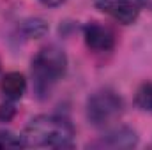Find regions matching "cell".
I'll return each instance as SVG.
<instances>
[{
	"instance_id": "11",
	"label": "cell",
	"mask_w": 152,
	"mask_h": 150,
	"mask_svg": "<svg viewBox=\"0 0 152 150\" xmlns=\"http://www.w3.org/2000/svg\"><path fill=\"white\" fill-rule=\"evenodd\" d=\"M14 113H16V110H14L12 104H2V106H0V120L9 122V120L14 117Z\"/></svg>"
},
{
	"instance_id": "2",
	"label": "cell",
	"mask_w": 152,
	"mask_h": 150,
	"mask_svg": "<svg viewBox=\"0 0 152 150\" xmlns=\"http://www.w3.org/2000/svg\"><path fill=\"white\" fill-rule=\"evenodd\" d=\"M67 69V57L57 46H44L32 60L34 92L39 99H46L53 87L64 78Z\"/></svg>"
},
{
	"instance_id": "7",
	"label": "cell",
	"mask_w": 152,
	"mask_h": 150,
	"mask_svg": "<svg viewBox=\"0 0 152 150\" xmlns=\"http://www.w3.org/2000/svg\"><path fill=\"white\" fill-rule=\"evenodd\" d=\"M0 88L7 101H18L23 97V94L27 90V79L20 73H9L2 78Z\"/></svg>"
},
{
	"instance_id": "12",
	"label": "cell",
	"mask_w": 152,
	"mask_h": 150,
	"mask_svg": "<svg viewBox=\"0 0 152 150\" xmlns=\"http://www.w3.org/2000/svg\"><path fill=\"white\" fill-rule=\"evenodd\" d=\"M66 0H41V4H44L46 7H57L60 4H64Z\"/></svg>"
},
{
	"instance_id": "6",
	"label": "cell",
	"mask_w": 152,
	"mask_h": 150,
	"mask_svg": "<svg viewBox=\"0 0 152 150\" xmlns=\"http://www.w3.org/2000/svg\"><path fill=\"white\" fill-rule=\"evenodd\" d=\"M138 143V136L129 127H118L110 131L106 136H103L99 141L92 143L90 147L97 149H133Z\"/></svg>"
},
{
	"instance_id": "10",
	"label": "cell",
	"mask_w": 152,
	"mask_h": 150,
	"mask_svg": "<svg viewBox=\"0 0 152 150\" xmlns=\"http://www.w3.org/2000/svg\"><path fill=\"white\" fill-rule=\"evenodd\" d=\"M18 147H25L21 136H16L11 131H0V149H18Z\"/></svg>"
},
{
	"instance_id": "8",
	"label": "cell",
	"mask_w": 152,
	"mask_h": 150,
	"mask_svg": "<svg viewBox=\"0 0 152 150\" xmlns=\"http://www.w3.org/2000/svg\"><path fill=\"white\" fill-rule=\"evenodd\" d=\"M134 103L140 110L143 111H152V81L151 83H143L138 90H136V97Z\"/></svg>"
},
{
	"instance_id": "9",
	"label": "cell",
	"mask_w": 152,
	"mask_h": 150,
	"mask_svg": "<svg viewBox=\"0 0 152 150\" xmlns=\"http://www.w3.org/2000/svg\"><path fill=\"white\" fill-rule=\"evenodd\" d=\"M21 32L27 37H41L48 32V25L42 20H28L21 25Z\"/></svg>"
},
{
	"instance_id": "5",
	"label": "cell",
	"mask_w": 152,
	"mask_h": 150,
	"mask_svg": "<svg viewBox=\"0 0 152 150\" xmlns=\"http://www.w3.org/2000/svg\"><path fill=\"white\" fill-rule=\"evenodd\" d=\"M83 37H85L87 46L94 51H108L115 44L113 32L108 27L99 25V23H88L83 28Z\"/></svg>"
},
{
	"instance_id": "13",
	"label": "cell",
	"mask_w": 152,
	"mask_h": 150,
	"mask_svg": "<svg viewBox=\"0 0 152 150\" xmlns=\"http://www.w3.org/2000/svg\"><path fill=\"white\" fill-rule=\"evenodd\" d=\"M140 4H142V5H145L147 9H151V11H152V0H140Z\"/></svg>"
},
{
	"instance_id": "3",
	"label": "cell",
	"mask_w": 152,
	"mask_h": 150,
	"mask_svg": "<svg viewBox=\"0 0 152 150\" xmlns=\"http://www.w3.org/2000/svg\"><path fill=\"white\" fill-rule=\"evenodd\" d=\"M124 111V101L113 90H99L87 101V118L96 127H106Z\"/></svg>"
},
{
	"instance_id": "4",
	"label": "cell",
	"mask_w": 152,
	"mask_h": 150,
	"mask_svg": "<svg viewBox=\"0 0 152 150\" xmlns=\"http://www.w3.org/2000/svg\"><path fill=\"white\" fill-rule=\"evenodd\" d=\"M96 7L122 25L133 23L140 14V0H96Z\"/></svg>"
},
{
	"instance_id": "1",
	"label": "cell",
	"mask_w": 152,
	"mask_h": 150,
	"mask_svg": "<svg viewBox=\"0 0 152 150\" xmlns=\"http://www.w3.org/2000/svg\"><path fill=\"white\" fill-rule=\"evenodd\" d=\"M21 138H23L25 147L69 149V147H73L75 127L64 117L39 115L27 124Z\"/></svg>"
}]
</instances>
